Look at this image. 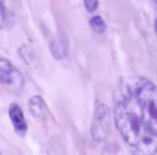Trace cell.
Returning <instances> with one entry per match:
<instances>
[{
  "label": "cell",
  "instance_id": "6da1fadb",
  "mask_svg": "<svg viewBox=\"0 0 157 155\" xmlns=\"http://www.w3.org/2000/svg\"><path fill=\"white\" fill-rule=\"evenodd\" d=\"M114 123L132 155L157 154V135L142 121L124 92H122L114 103Z\"/></svg>",
  "mask_w": 157,
  "mask_h": 155
},
{
  "label": "cell",
  "instance_id": "7a4b0ae2",
  "mask_svg": "<svg viewBox=\"0 0 157 155\" xmlns=\"http://www.w3.org/2000/svg\"><path fill=\"white\" fill-rule=\"evenodd\" d=\"M123 92L129 96L142 121L157 135V86L148 78L131 77L126 80Z\"/></svg>",
  "mask_w": 157,
  "mask_h": 155
},
{
  "label": "cell",
  "instance_id": "3957f363",
  "mask_svg": "<svg viewBox=\"0 0 157 155\" xmlns=\"http://www.w3.org/2000/svg\"><path fill=\"white\" fill-rule=\"evenodd\" d=\"M0 84L13 93H19L24 89V77L21 71L5 58H0Z\"/></svg>",
  "mask_w": 157,
  "mask_h": 155
},
{
  "label": "cell",
  "instance_id": "277c9868",
  "mask_svg": "<svg viewBox=\"0 0 157 155\" xmlns=\"http://www.w3.org/2000/svg\"><path fill=\"white\" fill-rule=\"evenodd\" d=\"M108 117H110V112L105 108V105H99L98 109L95 112V117H94V126H92V136L96 140H102L105 135V126L108 127Z\"/></svg>",
  "mask_w": 157,
  "mask_h": 155
},
{
  "label": "cell",
  "instance_id": "5b68a950",
  "mask_svg": "<svg viewBox=\"0 0 157 155\" xmlns=\"http://www.w3.org/2000/svg\"><path fill=\"white\" fill-rule=\"evenodd\" d=\"M9 118H10V123L13 126V129L19 136H25L27 130H28V124H27V120L24 117V112L19 108L18 103H10L9 106Z\"/></svg>",
  "mask_w": 157,
  "mask_h": 155
},
{
  "label": "cell",
  "instance_id": "8992f818",
  "mask_svg": "<svg viewBox=\"0 0 157 155\" xmlns=\"http://www.w3.org/2000/svg\"><path fill=\"white\" fill-rule=\"evenodd\" d=\"M28 108L31 115L37 118L39 121H46L49 117V109H48V105L44 102V99L40 95H34L30 101H28Z\"/></svg>",
  "mask_w": 157,
  "mask_h": 155
},
{
  "label": "cell",
  "instance_id": "52a82bcc",
  "mask_svg": "<svg viewBox=\"0 0 157 155\" xmlns=\"http://www.w3.org/2000/svg\"><path fill=\"white\" fill-rule=\"evenodd\" d=\"M89 25L92 28V31L96 33V34H104L105 30H107V24H105V21L102 19V17H99V15H95V17L90 18Z\"/></svg>",
  "mask_w": 157,
  "mask_h": 155
},
{
  "label": "cell",
  "instance_id": "ba28073f",
  "mask_svg": "<svg viewBox=\"0 0 157 155\" xmlns=\"http://www.w3.org/2000/svg\"><path fill=\"white\" fill-rule=\"evenodd\" d=\"M8 24V10L3 5V0H0V28H5Z\"/></svg>",
  "mask_w": 157,
  "mask_h": 155
},
{
  "label": "cell",
  "instance_id": "9c48e42d",
  "mask_svg": "<svg viewBox=\"0 0 157 155\" xmlns=\"http://www.w3.org/2000/svg\"><path fill=\"white\" fill-rule=\"evenodd\" d=\"M83 5H85L87 12H90V13H94L96 9H98V6H99L98 0H83Z\"/></svg>",
  "mask_w": 157,
  "mask_h": 155
},
{
  "label": "cell",
  "instance_id": "30bf717a",
  "mask_svg": "<svg viewBox=\"0 0 157 155\" xmlns=\"http://www.w3.org/2000/svg\"><path fill=\"white\" fill-rule=\"evenodd\" d=\"M154 30H156V33H157V18H156V21H154Z\"/></svg>",
  "mask_w": 157,
  "mask_h": 155
},
{
  "label": "cell",
  "instance_id": "8fae6325",
  "mask_svg": "<svg viewBox=\"0 0 157 155\" xmlns=\"http://www.w3.org/2000/svg\"><path fill=\"white\" fill-rule=\"evenodd\" d=\"M153 2H154V3H156V5H157V0H153Z\"/></svg>",
  "mask_w": 157,
  "mask_h": 155
},
{
  "label": "cell",
  "instance_id": "7c38bea8",
  "mask_svg": "<svg viewBox=\"0 0 157 155\" xmlns=\"http://www.w3.org/2000/svg\"><path fill=\"white\" fill-rule=\"evenodd\" d=\"M0 155H3V154H2V151H0Z\"/></svg>",
  "mask_w": 157,
  "mask_h": 155
}]
</instances>
